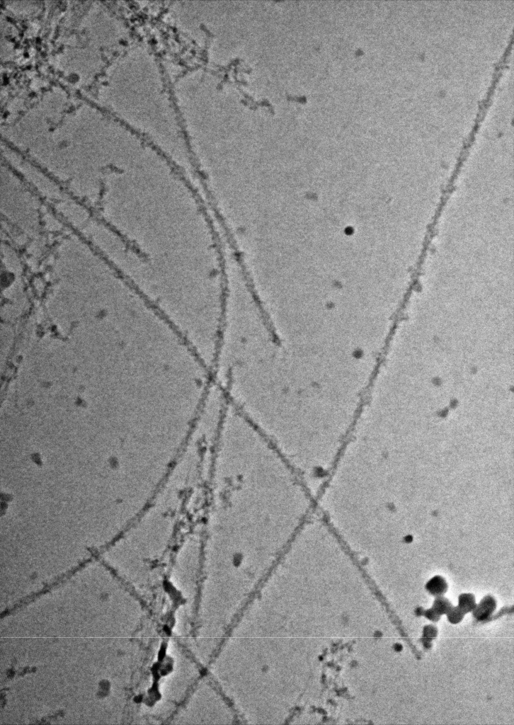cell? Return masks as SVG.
<instances>
[{"label": "cell", "instance_id": "6da1fadb", "mask_svg": "<svg viewBox=\"0 0 514 725\" xmlns=\"http://www.w3.org/2000/svg\"><path fill=\"white\" fill-rule=\"evenodd\" d=\"M213 453L201 549L208 559L255 573L280 557L314 512V498L258 435L223 439Z\"/></svg>", "mask_w": 514, "mask_h": 725}]
</instances>
